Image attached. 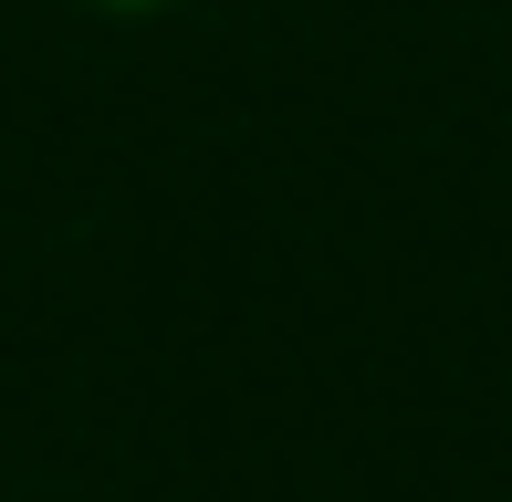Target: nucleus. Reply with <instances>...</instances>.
<instances>
[{
    "label": "nucleus",
    "instance_id": "f257e3e1",
    "mask_svg": "<svg viewBox=\"0 0 512 502\" xmlns=\"http://www.w3.org/2000/svg\"><path fill=\"white\" fill-rule=\"evenodd\" d=\"M95 11H168V0H95Z\"/></svg>",
    "mask_w": 512,
    "mask_h": 502
}]
</instances>
